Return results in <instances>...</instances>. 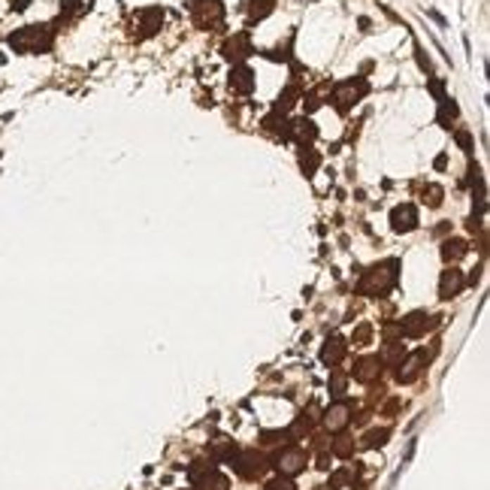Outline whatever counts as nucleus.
<instances>
[{"instance_id": "1", "label": "nucleus", "mask_w": 490, "mask_h": 490, "mask_svg": "<svg viewBox=\"0 0 490 490\" xmlns=\"http://www.w3.org/2000/svg\"><path fill=\"white\" fill-rule=\"evenodd\" d=\"M396 275H400V263L396 260H384V263H375L363 272L360 284H357V291L366 294V297H382L396 284Z\"/></svg>"}, {"instance_id": "2", "label": "nucleus", "mask_w": 490, "mask_h": 490, "mask_svg": "<svg viewBox=\"0 0 490 490\" xmlns=\"http://www.w3.org/2000/svg\"><path fill=\"white\" fill-rule=\"evenodd\" d=\"M9 46L15 49V52L22 55H39L46 52L49 46H52V30L46 25H27L22 30H15L13 37H9Z\"/></svg>"}, {"instance_id": "3", "label": "nucleus", "mask_w": 490, "mask_h": 490, "mask_svg": "<svg viewBox=\"0 0 490 490\" xmlns=\"http://www.w3.org/2000/svg\"><path fill=\"white\" fill-rule=\"evenodd\" d=\"M233 472L245 482H254L267 472V457L258 454V451H242V454H233Z\"/></svg>"}, {"instance_id": "4", "label": "nucleus", "mask_w": 490, "mask_h": 490, "mask_svg": "<svg viewBox=\"0 0 490 490\" xmlns=\"http://www.w3.org/2000/svg\"><path fill=\"white\" fill-rule=\"evenodd\" d=\"M306 463H309V454H306L303 448H297V445L282 448L279 457H275V469H279L282 475H288V478L300 475L303 469H306Z\"/></svg>"}, {"instance_id": "5", "label": "nucleus", "mask_w": 490, "mask_h": 490, "mask_svg": "<svg viewBox=\"0 0 490 490\" xmlns=\"http://www.w3.org/2000/svg\"><path fill=\"white\" fill-rule=\"evenodd\" d=\"M224 15V6L221 0H200L194 4V25L197 27H215Z\"/></svg>"}, {"instance_id": "6", "label": "nucleus", "mask_w": 490, "mask_h": 490, "mask_svg": "<svg viewBox=\"0 0 490 490\" xmlns=\"http://www.w3.org/2000/svg\"><path fill=\"white\" fill-rule=\"evenodd\" d=\"M363 91H366L363 82H354V79H351V82H342V85L336 88V94H333L336 109H339V112H348V109L357 103V97H360Z\"/></svg>"}, {"instance_id": "7", "label": "nucleus", "mask_w": 490, "mask_h": 490, "mask_svg": "<svg viewBox=\"0 0 490 490\" xmlns=\"http://www.w3.org/2000/svg\"><path fill=\"white\" fill-rule=\"evenodd\" d=\"M427 360H430V354H427L424 348H417V351H412L406 357V363H400V370H396V379L400 382H415L417 375H421V370L427 366Z\"/></svg>"}, {"instance_id": "8", "label": "nucleus", "mask_w": 490, "mask_h": 490, "mask_svg": "<svg viewBox=\"0 0 490 490\" xmlns=\"http://www.w3.org/2000/svg\"><path fill=\"white\" fill-rule=\"evenodd\" d=\"M348 421H351V406H348V403H333V406L324 412V427H327L330 433L345 430V427H348Z\"/></svg>"}, {"instance_id": "9", "label": "nucleus", "mask_w": 490, "mask_h": 490, "mask_svg": "<svg viewBox=\"0 0 490 490\" xmlns=\"http://www.w3.org/2000/svg\"><path fill=\"white\" fill-rule=\"evenodd\" d=\"M436 321L430 318L427 312H412L408 318H403V324H400V333L403 336H408V339H417V336H424L427 330H430Z\"/></svg>"}, {"instance_id": "10", "label": "nucleus", "mask_w": 490, "mask_h": 490, "mask_svg": "<svg viewBox=\"0 0 490 490\" xmlns=\"http://www.w3.org/2000/svg\"><path fill=\"white\" fill-rule=\"evenodd\" d=\"M391 227L396 233H408L417 227V209L412 206V203H403V206H396L391 212Z\"/></svg>"}, {"instance_id": "11", "label": "nucleus", "mask_w": 490, "mask_h": 490, "mask_svg": "<svg viewBox=\"0 0 490 490\" xmlns=\"http://www.w3.org/2000/svg\"><path fill=\"white\" fill-rule=\"evenodd\" d=\"M463 284H466V279H463L460 270H445L442 279H439V297H442V300L457 297V294L463 291Z\"/></svg>"}, {"instance_id": "12", "label": "nucleus", "mask_w": 490, "mask_h": 490, "mask_svg": "<svg viewBox=\"0 0 490 490\" xmlns=\"http://www.w3.org/2000/svg\"><path fill=\"white\" fill-rule=\"evenodd\" d=\"M382 375V360L379 357H363V360H357L354 363V379L357 382H372V379H379Z\"/></svg>"}, {"instance_id": "13", "label": "nucleus", "mask_w": 490, "mask_h": 490, "mask_svg": "<svg viewBox=\"0 0 490 490\" xmlns=\"http://www.w3.org/2000/svg\"><path fill=\"white\" fill-rule=\"evenodd\" d=\"M224 55H227L230 61H242L251 55V43H249V34H237L230 37L227 43H224Z\"/></svg>"}, {"instance_id": "14", "label": "nucleus", "mask_w": 490, "mask_h": 490, "mask_svg": "<svg viewBox=\"0 0 490 490\" xmlns=\"http://www.w3.org/2000/svg\"><path fill=\"white\" fill-rule=\"evenodd\" d=\"M254 88V73L249 67H233L230 73V91H237V94H249Z\"/></svg>"}, {"instance_id": "15", "label": "nucleus", "mask_w": 490, "mask_h": 490, "mask_svg": "<svg viewBox=\"0 0 490 490\" xmlns=\"http://www.w3.org/2000/svg\"><path fill=\"white\" fill-rule=\"evenodd\" d=\"M345 357V339H339V336H330L327 339V345L321 348V360L327 363V366H336Z\"/></svg>"}, {"instance_id": "16", "label": "nucleus", "mask_w": 490, "mask_h": 490, "mask_svg": "<svg viewBox=\"0 0 490 490\" xmlns=\"http://www.w3.org/2000/svg\"><path fill=\"white\" fill-rule=\"evenodd\" d=\"M197 490H227L230 487V482H227V475H221L218 469H212V472H206L200 478L197 484H194Z\"/></svg>"}, {"instance_id": "17", "label": "nucleus", "mask_w": 490, "mask_h": 490, "mask_svg": "<svg viewBox=\"0 0 490 490\" xmlns=\"http://www.w3.org/2000/svg\"><path fill=\"white\" fill-rule=\"evenodd\" d=\"M161 22H163V13H161V9H146V13L139 15V25H142L139 37H149V34H155V30L161 27Z\"/></svg>"}, {"instance_id": "18", "label": "nucleus", "mask_w": 490, "mask_h": 490, "mask_svg": "<svg viewBox=\"0 0 490 490\" xmlns=\"http://www.w3.org/2000/svg\"><path fill=\"white\" fill-rule=\"evenodd\" d=\"M466 251H469V245H466L463 239H445V242H442V260H448V263H451V260H460Z\"/></svg>"}, {"instance_id": "19", "label": "nucleus", "mask_w": 490, "mask_h": 490, "mask_svg": "<svg viewBox=\"0 0 490 490\" xmlns=\"http://www.w3.org/2000/svg\"><path fill=\"white\" fill-rule=\"evenodd\" d=\"M387 436H391V430L387 427H379V430H370V433H363V448H382L387 442Z\"/></svg>"}, {"instance_id": "20", "label": "nucleus", "mask_w": 490, "mask_h": 490, "mask_svg": "<svg viewBox=\"0 0 490 490\" xmlns=\"http://www.w3.org/2000/svg\"><path fill=\"white\" fill-rule=\"evenodd\" d=\"M233 454H237V445H233V442H218L215 448H212V460H215V463L233 460Z\"/></svg>"}, {"instance_id": "21", "label": "nucleus", "mask_w": 490, "mask_h": 490, "mask_svg": "<svg viewBox=\"0 0 490 490\" xmlns=\"http://www.w3.org/2000/svg\"><path fill=\"white\" fill-rule=\"evenodd\" d=\"M294 134H297V139H300V142H312V139H315V134H318V130H315V125H312V121L300 118L297 125H294Z\"/></svg>"}, {"instance_id": "22", "label": "nucleus", "mask_w": 490, "mask_h": 490, "mask_svg": "<svg viewBox=\"0 0 490 490\" xmlns=\"http://www.w3.org/2000/svg\"><path fill=\"white\" fill-rule=\"evenodd\" d=\"M272 9H275L272 0H249V13H251V18H263V15H270Z\"/></svg>"}, {"instance_id": "23", "label": "nucleus", "mask_w": 490, "mask_h": 490, "mask_svg": "<svg viewBox=\"0 0 490 490\" xmlns=\"http://www.w3.org/2000/svg\"><path fill=\"white\" fill-rule=\"evenodd\" d=\"M61 9H64L67 15H82L91 9V0H61Z\"/></svg>"}, {"instance_id": "24", "label": "nucleus", "mask_w": 490, "mask_h": 490, "mask_svg": "<svg viewBox=\"0 0 490 490\" xmlns=\"http://www.w3.org/2000/svg\"><path fill=\"white\" fill-rule=\"evenodd\" d=\"M212 469H215L212 463H203V460H200V463H194V466L188 469V478H191V484H197L203 475H206V472H212Z\"/></svg>"}, {"instance_id": "25", "label": "nucleus", "mask_w": 490, "mask_h": 490, "mask_svg": "<svg viewBox=\"0 0 490 490\" xmlns=\"http://www.w3.org/2000/svg\"><path fill=\"white\" fill-rule=\"evenodd\" d=\"M351 451H354L351 439H333V454L336 457H351Z\"/></svg>"}, {"instance_id": "26", "label": "nucleus", "mask_w": 490, "mask_h": 490, "mask_svg": "<svg viewBox=\"0 0 490 490\" xmlns=\"http://www.w3.org/2000/svg\"><path fill=\"white\" fill-rule=\"evenodd\" d=\"M424 203H427V206H439V203H442V188H439V185L424 188Z\"/></svg>"}, {"instance_id": "27", "label": "nucleus", "mask_w": 490, "mask_h": 490, "mask_svg": "<svg viewBox=\"0 0 490 490\" xmlns=\"http://www.w3.org/2000/svg\"><path fill=\"white\" fill-rule=\"evenodd\" d=\"M267 490H297V484H294L288 475H279V478H272V482H267Z\"/></svg>"}, {"instance_id": "28", "label": "nucleus", "mask_w": 490, "mask_h": 490, "mask_svg": "<svg viewBox=\"0 0 490 490\" xmlns=\"http://www.w3.org/2000/svg\"><path fill=\"white\" fill-rule=\"evenodd\" d=\"M370 336H372V327H370V324L357 327V333H354V345H366V342H370Z\"/></svg>"}, {"instance_id": "29", "label": "nucleus", "mask_w": 490, "mask_h": 490, "mask_svg": "<svg viewBox=\"0 0 490 490\" xmlns=\"http://www.w3.org/2000/svg\"><path fill=\"white\" fill-rule=\"evenodd\" d=\"M315 167H318V155H315V151H309V155H303V170H306V176H312Z\"/></svg>"}, {"instance_id": "30", "label": "nucleus", "mask_w": 490, "mask_h": 490, "mask_svg": "<svg viewBox=\"0 0 490 490\" xmlns=\"http://www.w3.org/2000/svg\"><path fill=\"white\" fill-rule=\"evenodd\" d=\"M454 115H457V106L448 103V100H442V112H439V121H448V118H454Z\"/></svg>"}, {"instance_id": "31", "label": "nucleus", "mask_w": 490, "mask_h": 490, "mask_svg": "<svg viewBox=\"0 0 490 490\" xmlns=\"http://www.w3.org/2000/svg\"><path fill=\"white\" fill-rule=\"evenodd\" d=\"M400 354H403V345H391V348L384 351V357H379V360H391V363H394Z\"/></svg>"}, {"instance_id": "32", "label": "nucleus", "mask_w": 490, "mask_h": 490, "mask_svg": "<svg viewBox=\"0 0 490 490\" xmlns=\"http://www.w3.org/2000/svg\"><path fill=\"white\" fill-rule=\"evenodd\" d=\"M330 387H333V394H336V396H342V394H345V379H342V375H333Z\"/></svg>"}, {"instance_id": "33", "label": "nucleus", "mask_w": 490, "mask_h": 490, "mask_svg": "<svg viewBox=\"0 0 490 490\" xmlns=\"http://www.w3.org/2000/svg\"><path fill=\"white\" fill-rule=\"evenodd\" d=\"M457 142H460V146H463V151H469V149H472V139H469V134H466V130H457Z\"/></svg>"}, {"instance_id": "34", "label": "nucleus", "mask_w": 490, "mask_h": 490, "mask_svg": "<svg viewBox=\"0 0 490 490\" xmlns=\"http://www.w3.org/2000/svg\"><path fill=\"white\" fill-rule=\"evenodd\" d=\"M345 482H348V472H336V475L330 478V484H333V487H342Z\"/></svg>"}]
</instances>
